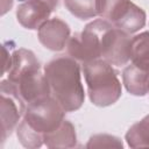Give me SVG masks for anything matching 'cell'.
<instances>
[{
  "label": "cell",
  "mask_w": 149,
  "mask_h": 149,
  "mask_svg": "<svg viewBox=\"0 0 149 149\" xmlns=\"http://www.w3.org/2000/svg\"><path fill=\"white\" fill-rule=\"evenodd\" d=\"M112 26L111 22L104 19H97L81 31L71 36L66 43L70 57L81 63L101 58L104 36Z\"/></svg>",
  "instance_id": "3"
},
{
  "label": "cell",
  "mask_w": 149,
  "mask_h": 149,
  "mask_svg": "<svg viewBox=\"0 0 149 149\" xmlns=\"http://www.w3.org/2000/svg\"><path fill=\"white\" fill-rule=\"evenodd\" d=\"M57 5L58 0H27L17 8V21L27 29H38Z\"/></svg>",
  "instance_id": "6"
},
{
  "label": "cell",
  "mask_w": 149,
  "mask_h": 149,
  "mask_svg": "<svg viewBox=\"0 0 149 149\" xmlns=\"http://www.w3.org/2000/svg\"><path fill=\"white\" fill-rule=\"evenodd\" d=\"M144 23H146L144 10L132 2L129 8L113 26L121 29L126 34H134L137 30H140L144 26Z\"/></svg>",
  "instance_id": "11"
},
{
  "label": "cell",
  "mask_w": 149,
  "mask_h": 149,
  "mask_svg": "<svg viewBox=\"0 0 149 149\" xmlns=\"http://www.w3.org/2000/svg\"><path fill=\"white\" fill-rule=\"evenodd\" d=\"M44 74L50 94L65 112H72L84 102V88L80 80V68L72 57H57L44 66Z\"/></svg>",
  "instance_id": "1"
},
{
  "label": "cell",
  "mask_w": 149,
  "mask_h": 149,
  "mask_svg": "<svg viewBox=\"0 0 149 149\" xmlns=\"http://www.w3.org/2000/svg\"><path fill=\"white\" fill-rule=\"evenodd\" d=\"M87 148H94V147H98V148H104V147H114V148H120L122 147V142L118 139V137H114V136H111V135H94L90 139L87 146Z\"/></svg>",
  "instance_id": "17"
},
{
  "label": "cell",
  "mask_w": 149,
  "mask_h": 149,
  "mask_svg": "<svg viewBox=\"0 0 149 149\" xmlns=\"http://www.w3.org/2000/svg\"><path fill=\"white\" fill-rule=\"evenodd\" d=\"M69 38V26L58 17L47 20L38 28V40L47 49L59 51L64 49V47H66Z\"/></svg>",
  "instance_id": "7"
},
{
  "label": "cell",
  "mask_w": 149,
  "mask_h": 149,
  "mask_svg": "<svg viewBox=\"0 0 149 149\" xmlns=\"http://www.w3.org/2000/svg\"><path fill=\"white\" fill-rule=\"evenodd\" d=\"M69 12L78 19L85 20L97 16V0H64Z\"/></svg>",
  "instance_id": "15"
},
{
  "label": "cell",
  "mask_w": 149,
  "mask_h": 149,
  "mask_svg": "<svg viewBox=\"0 0 149 149\" xmlns=\"http://www.w3.org/2000/svg\"><path fill=\"white\" fill-rule=\"evenodd\" d=\"M126 141L130 148H149V115L128 129Z\"/></svg>",
  "instance_id": "14"
},
{
  "label": "cell",
  "mask_w": 149,
  "mask_h": 149,
  "mask_svg": "<svg viewBox=\"0 0 149 149\" xmlns=\"http://www.w3.org/2000/svg\"><path fill=\"white\" fill-rule=\"evenodd\" d=\"M81 65L91 102L99 107L116 102L121 95V84L112 65L101 58Z\"/></svg>",
  "instance_id": "2"
},
{
  "label": "cell",
  "mask_w": 149,
  "mask_h": 149,
  "mask_svg": "<svg viewBox=\"0 0 149 149\" xmlns=\"http://www.w3.org/2000/svg\"><path fill=\"white\" fill-rule=\"evenodd\" d=\"M130 5V0H97L95 7L99 16L114 24Z\"/></svg>",
  "instance_id": "13"
},
{
  "label": "cell",
  "mask_w": 149,
  "mask_h": 149,
  "mask_svg": "<svg viewBox=\"0 0 149 149\" xmlns=\"http://www.w3.org/2000/svg\"><path fill=\"white\" fill-rule=\"evenodd\" d=\"M44 144L48 148H71L76 146L77 136L74 127L68 120H64L62 125L43 136Z\"/></svg>",
  "instance_id": "10"
},
{
  "label": "cell",
  "mask_w": 149,
  "mask_h": 149,
  "mask_svg": "<svg viewBox=\"0 0 149 149\" xmlns=\"http://www.w3.org/2000/svg\"><path fill=\"white\" fill-rule=\"evenodd\" d=\"M64 108L52 97L47 95L26 105L23 121L42 137L57 129L64 121Z\"/></svg>",
  "instance_id": "4"
},
{
  "label": "cell",
  "mask_w": 149,
  "mask_h": 149,
  "mask_svg": "<svg viewBox=\"0 0 149 149\" xmlns=\"http://www.w3.org/2000/svg\"><path fill=\"white\" fill-rule=\"evenodd\" d=\"M26 105L12 93L1 90V140L5 141L16 127Z\"/></svg>",
  "instance_id": "8"
},
{
  "label": "cell",
  "mask_w": 149,
  "mask_h": 149,
  "mask_svg": "<svg viewBox=\"0 0 149 149\" xmlns=\"http://www.w3.org/2000/svg\"><path fill=\"white\" fill-rule=\"evenodd\" d=\"M130 61L133 64L144 70H149V31L132 37Z\"/></svg>",
  "instance_id": "12"
},
{
  "label": "cell",
  "mask_w": 149,
  "mask_h": 149,
  "mask_svg": "<svg viewBox=\"0 0 149 149\" xmlns=\"http://www.w3.org/2000/svg\"><path fill=\"white\" fill-rule=\"evenodd\" d=\"M122 80L126 90L134 95H144L149 92V70H144L135 64L125 68Z\"/></svg>",
  "instance_id": "9"
},
{
  "label": "cell",
  "mask_w": 149,
  "mask_h": 149,
  "mask_svg": "<svg viewBox=\"0 0 149 149\" xmlns=\"http://www.w3.org/2000/svg\"><path fill=\"white\" fill-rule=\"evenodd\" d=\"M130 40L129 34L112 26L104 36L101 59L115 66L128 63L130 61Z\"/></svg>",
  "instance_id": "5"
},
{
  "label": "cell",
  "mask_w": 149,
  "mask_h": 149,
  "mask_svg": "<svg viewBox=\"0 0 149 149\" xmlns=\"http://www.w3.org/2000/svg\"><path fill=\"white\" fill-rule=\"evenodd\" d=\"M20 1H24V0H20Z\"/></svg>",
  "instance_id": "18"
},
{
  "label": "cell",
  "mask_w": 149,
  "mask_h": 149,
  "mask_svg": "<svg viewBox=\"0 0 149 149\" xmlns=\"http://www.w3.org/2000/svg\"><path fill=\"white\" fill-rule=\"evenodd\" d=\"M17 137H19L21 144L26 148H38L44 143L43 137L40 134L35 133L31 128H29L28 125L23 120L19 123Z\"/></svg>",
  "instance_id": "16"
}]
</instances>
